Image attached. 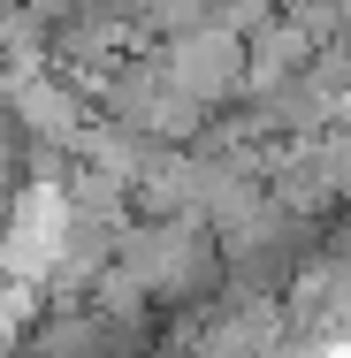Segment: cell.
I'll list each match as a JSON object with an SVG mask.
<instances>
[{"label": "cell", "instance_id": "cell-1", "mask_svg": "<svg viewBox=\"0 0 351 358\" xmlns=\"http://www.w3.org/2000/svg\"><path fill=\"white\" fill-rule=\"evenodd\" d=\"M160 76L184 84L191 99L221 107L229 92H245V38L229 23H199V31H176L168 54H160Z\"/></svg>", "mask_w": 351, "mask_h": 358}]
</instances>
